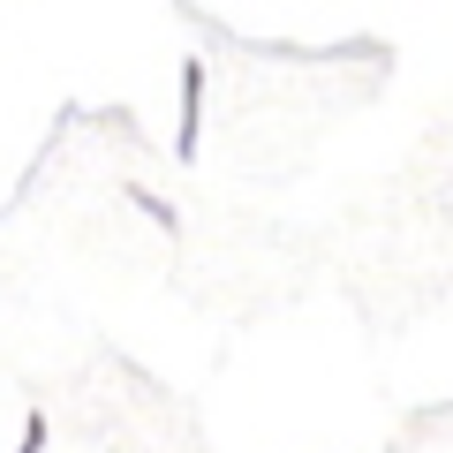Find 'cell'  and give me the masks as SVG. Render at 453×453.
<instances>
[{
    "instance_id": "cell-1",
    "label": "cell",
    "mask_w": 453,
    "mask_h": 453,
    "mask_svg": "<svg viewBox=\"0 0 453 453\" xmlns=\"http://www.w3.org/2000/svg\"><path fill=\"white\" fill-rule=\"evenodd\" d=\"M196 136H204V61H181V121H174L181 159H196Z\"/></svg>"
},
{
    "instance_id": "cell-2",
    "label": "cell",
    "mask_w": 453,
    "mask_h": 453,
    "mask_svg": "<svg viewBox=\"0 0 453 453\" xmlns=\"http://www.w3.org/2000/svg\"><path fill=\"white\" fill-rule=\"evenodd\" d=\"M129 204H144V211H151V219H159V226H166V234H174V204H159V196H151V189H129Z\"/></svg>"
},
{
    "instance_id": "cell-3",
    "label": "cell",
    "mask_w": 453,
    "mask_h": 453,
    "mask_svg": "<svg viewBox=\"0 0 453 453\" xmlns=\"http://www.w3.org/2000/svg\"><path fill=\"white\" fill-rule=\"evenodd\" d=\"M38 446H46V416L31 408V416H23V438H16V453H38Z\"/></svg>"
}]
</instances>
